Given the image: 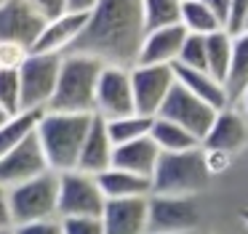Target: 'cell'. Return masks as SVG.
I'll return each instance as SVG.
<instances>
[{"label": "cell", "instance_id": "e575fe53", "mask_svg": "<svg viewBox=\"0 0 248 234\" xmlns=\"http://www.w3.org/2000/svg\"><path fill=\"white\" fill-rule=\"evenodd\" d=\"M27 3L32 5L40 16H43V21L67 14V0H27Z\"/></svg>", "mask_w": 248, "mask_h": 234}, {"label": "cell", "instance_id": "4dcf8cb0", "mask_svg": "<svg viewBox=\"0 0 248 234\" xmlns=\"http://www.w3.org/2000/svg\"><path fill=\"white\" fill-rule=\"evenodd\" d=\"M30 48L22 45V43H11V40H0V69H11L16 72L30 56Z\"/></svg>", "mask_w": 248, "mask_h": 234}, {"label": "cell", "instance_id": "4316f807", "mask_svg": "<svg viewBox=\"0 0 248 234\" xmlns=\"http://www.w3.org/2000/svg\"><path fill=\"white\" fill-rule=\"evenodd\" d=\"M40 115L43 112H19V115H11L0 122V157L6 152H11L22 138H27L35 131Z\"/></svg>", "mask_w": 248, "mask_h": 234}, {"label": "cell", "instance_id": "d6986e66", "mask_svg": "<svg viewBox=\"0 0 248 234\" xmlns=\"http://www.w3.org/2000/svg\"><path fill=\"white\" fill-rule=\"evenodd\" d=\"M157 160H160V149L155 146V141H152L150 136H144V138H136V141L115 146L112 168H120V170H125V173L141 176V178H152Z\"/></svg>", "mask_w": 248, "mask_h": 234}, {"label": "cell", "instance_id": "f6af8a7d", "mask_svg": "<svg viewBox=\"0 0 248 234\" xmlns=\"http://www.w3.org/2000/svg\"><path fill=\"white\" fill-rule=\"evenodd\" d=\"M6 234H11V232H6Z\"/></svg>", "mask_w": 248, "mask_h": 234}, {"label": "cell", "instance_id": "60d3db41", "mask_svg": "<svg viewBox=\"0 0 248 234\" xmlns=\"http://www.w3.org/2000/svg\"><path fill=\"white\" fill-rule=\"evenodd\" d=\"M240 218H243V223H246V226H248V207H246V210L240 213Z\"/></svg>", "mask_w": 248, "mask_h": 234}, {"label": "cell", "instance_id": "7dc6e473", "mask_svg": "<svg viewBox=\"0 0 248 234\" xmlns=\"http://www.w3.org/2000/svg\"><path fill=\"white\" fill-rule=\"evenodd\" d=\"M0 3H3V0H0Z\"/></svg>", "mask_w": 248, "mask_h": 234}, {"label": "cell", "instance_id": "52a82bcc", "mask_svg": "<svg viewBox=\"0 0 248 234\" xmlns=\"http://www.w3.org/2000/svg\"><path fill=\"white\" fill-rule=\"evenodd\" d=\"M104 202L107 200L96 184V176L80 170L59 173V200H56L59 218H99Z\"/></svg>", "mask_w": 248, "mask_h": 234}, {"label": "cell", "instance_id": "44dd1931", "mask_svg": "<svg viewBox=\"0 0 248 234\" xmlns=\"http://www.w3.org/2000/svg\"><path fill=\"white\" fill-rule=\"evenodd\" d=\"M96 184L102 189L104 200H131V197H150L152 184L150 178L125 173L120 168H109L96 176Z\"/></svg>", "mask_w": 248, "mask_h": 234}, {"label": "cell", "instance_id": "5b68a950", "mask_svg": "<svg viewBox=\"0 0 248 234\" xmlns=\"http://www.w3.org/2000/svg\"><path fill=\"white\" fill-rule=\"evenodd\" d=\"M56 200H59V173L46 170L38 178H30L8 189V207H11L14 226L35 221H48L56 216Z\"/></svg>", "mask_w": 248, "mask_h": 234}, {"label": "cell", "instance_id": "b9f144b4", "mask_svg": "<svg viewBox=\"0 0 248 234\" xmlns=\"http://www.w3.org/2000/svg\"><path fill=\"white\" fill-rule=\"evenodd\" d=\"M243 32H248V16H246V27H243Z\"/></svg>", "mask_w": 248, "mask_h": 234}, {"label": "cell", "instance_id": "ac0fdd59", "mask_svg": "<svg viewBox=\"0 0 248 234\" xmlns=\"http://www.w3.org/2000/svg\"><path fill=\"white\" fill-rule=\"evenodd\" d=\"M187 37V32L182 29V24L163 27V29H152L144 35L139 48V58L136 64H155V67H173L182 51V43Z\"/></svg>", "mask_w": 248, "mask_h": 234}, {"label": "cell", "instance_id": "d6a6232c", "mask_svg": "<svg viewBox=\"0 0 248 234\" xmlns=\"http://www.w3.org/2000/svg\"><path fill=\"white\" fill-rule=\"evenodd\" d=\"M246 16H248V0H230V14H227V24L224 29L230 35H237L246 27Z\"/></svg>", "mask_w": 248, "mask_h": 234}, {"label": "cell", "instance_id": "ffe728a7", "mask_svg": "<svg viewBox=\"0 0 248 234\" xmlns=\"http://www.w3.org/2000/svg\"><path fill=\"white\" fill-rule=\"evenodd\" d=\"M173 74H176V83L182 85L184 90H189L192 96H198V99L205 101L208 106H214V109H224V106H230L224 83H219L216 77H211L208 72H203V69L173 67Z\"/></svg>", "mask_w": 248, "mask_h": 234}, {"label": "cell", "instance_id": "9c48e42d", "mask_svg": "<svg viewBox=\"0 0 248 234\" xmlns=\"http://www.w3.org/2000/svg\"><path fill=\"white\" fill-rule=\"evenodd\" d=\"M176 85L173 67H155V64H134L131 67V90H134L136 115L157 117L163 101Z\"/></svg>", "mask_w": 248, "mask_h": 234}, {"label": "cell", "instance_id": "d590c367", "mask_svg": "<svg viewBox=\"0 0 248 234\" xmlns=\"http://www.w3.org/2000/svg\"><path fill=\"white\" fill-rule=\"evenodd\" d=\"M203 160H205V168H208V176L224 173V170L232 165V157H230V154L214 152V149H203Z\"/></svg>", "mask_w": 248, "mask_h": 234}, {"label": "cell", "instance_id": "8fae6325", "mask_svg": "<svg viewBox=\"0 0 248 234\" xmlns=\"http://www.w3.org/2000/svg\"><path fill=\"white\" fill-rule=\"evenodd\" d=\"M216 112L219 109L208 106L205 101H200L198 96H192L189 90H184L182 85L176 83L171 88V93H168V99L163 101L157 117L176 122L184 131L192 133L198 141H203V136L211 131V125H214V120H216Z\"/></svg>", "mask_w": 248, "mask_h": 234}, {"label": "cell", "instance_id": "484cf974", "mask_svg": "<svg viewBox=\"0 0 248 234\" xmlns=\"http://www.w3.org/2000/svg\"><path fill=\"white\" fill-rule=\"evenodd\" d=\"M179 24H182V29L187 32V35H203V37L224 29V27L219 24V19L205 8L200 0H187V3H182Z\"/></svg>", "mask_w": 248, "mask_h": 234}, {"label": "cell", "instance_id": "4fadbf2b", "mask_svg": "<svg viewBox=\"0 0 248 234\" xmlns=\"http://www.w3.org/2000/svg\"><path fill=\"white\" fill-rule=\"evenodd\" d=\"M43 24V16L27 0H3L0 3V40L22 43L32 51Z\"/></svg>", "mask_w": 248, "mask_h": 234}, {"label": "cell", "instance_id": "f35d334b", "mask_svg": "<svg viewBox=\"0 0 248 234\" xmlns=\"http://www.w3.org/2000/svg\"><path fill=\"white\" fill-rule=\"evenodd\" d=\"M96 3H99V0H67V11H70V14L88 16L93 8H96Z\"/></svg>", "mask_w": 248, "mask_h": 234}, {"label": "cell", "instance_id": "1f68e13d", "mask_svg": "<svg viewBox=\"0 0 248 234\" xmlns=\"http://www.w3.org/2000/svg\"><path fill=\"white\" fill-rule=\"evenodd\" d=\"M62 234H104L99 218H59Z\"/></svg>", "mask_w": 248, "mask_h": 234}, {"label": "cell", "instance_id": "3957f363", "mask_svg": "<svg viewBox=\"0 0 248 234\" xmlns=\"http://www.w3.org/2000/svg\"><path fill=\"white\" fill-rule=\"evenodd\" d=\"M104 64L80 53H64L59 64V77L46 112H70V115H93V93Z\"/></svg>", "mask_w": 248, "mask_h": 234}, {"label": "cell", "instance_id": "d4e9b609", "mask_svg": "<svg viewBox=\"0 0 248 234\" xmlns=\"http://www.w3.org/2000/svg\"><path fill=\"white\" fill-rule=\"evenodd\" d=\"M155 117H144V115H125V117H115V120H104L107 125V136L112 141V146H120V144L136 141V138L150 136V128Z\"/></svg>", "mask_w": 248, "mask_h": 234}, {"label": "cell", "instance_id": "7bdbcfd3", "mask_svg": "<svg viewBox=\"0 0 248 234\" xmlns=\"http://www.w3.org/2000/svg\"><path fill=\"white\" fill-rule=\"evenodd\" d=\"M3 120H6V115H3V109H0V122H3Z\"/></svg>", "mask_w": 248, "mask_h": 234}, {"label": "cell", "instance_id": "6da1fadb", "mask_svg": "<svg viewBox=\"0 0 248 234\" xmlns=\"http://www.w3.org/2000/svg\"><path fill=\"white\" fill-rule=\"evenodd\" d=\"M144 35L141 0H99L86 16L83 32L70 53L91 56L104 67L131 69L139 58Z\"/></svg>", "mask_w": 248, "mask_h": 234}, {"label": "cell", "instance_id": "74e56055", "mask_svg": "<svg viewBox=\"0 0 248 234\" xmlns=\"http://www.w3.org/2000/svg\"><path fill=\"white\" fill-rule=\"evenodd\" d=\"M200 3L205 5V8L211 11V14L219 19V24L224 27L227 24V14H230V0H200Z\"/></svg>", "mask_w": 248, "mask_h": 234}, {"label": "cell", "instance_id": "7c38bea8", "mask_svg": "<svg viewBox=\"0 0 248 234\" xmlns=\"http://www.w3.org/2000/svg\"><path fill=\"white\" fill-rule=\"evenodd\" d=\"M46 170H48V162H46V154L40 149L38 138H35V131H32L11 152H6L0 157V186L11 189L16 184H24L30 178L43 176Z\"/></svg>", "mask_w": 248, "mask_h": 234}, {"label": "cell", "instance_id": "7a4b0ae2", "mask_svg": "<svg viewBox=\"0 0 248 234\" xmlns=\"http://www.w3.org/2000/svg\"><path fill=\"white\" fill-rule=\"evenodd\" d=\"M91 120L93 115H70V112H43L40 115L35 125V138L46 154L48 170L54 173L75 170Z\"/></svg>", "mask_w": 248, "mask_h": 234}, {"label": "cell", "instance_id": "ab89813d", "mask_svg": "<svg viewBox=\"0 0 248 234\" xmlns=\"http://www.w3.org/2000/svg\"><path fill=\"white\" fill-rule=\"evenodd\" d=\"M240 112L248 117V88H246V93L240 96Z\"/></svg>", "mask_w": 248, "mask_h": 234}, {"label": "cell", "instance_id": "30bf717a", "mask_svg": "<svg viewBox=\"0 0 248 234\" xmlns=\"http://www.w3.org/2000/svg\"><path fill=\"white\" fill-rule=\"evenodd\" d=\"M134 90H131V69L102 67L93 93V115L102 120L134 115Z\"/></svg>", "mask_w": 248, "mask_h": 234}, {"label": "cell", "instance_id": "5bb4252c", "mask_svg": "<svg viewBox=\"0 0 248 234\" xmlns=\"http://www.w3.org/2000/svg\"><path fill=\"white\" fill-rule=\"evenodd\" d=\"M248 144V117L235 106H224L216 112V120L211 131L203 136L200 149H214V152H224L235 157L240 149Z\"/></svg>", "mask_w": 248, "mask_h": 234}, {"label": "cell", "instance_id": "9a60e30c", "mask_svg": "<svg viewBox=\"0 0 248 234\" xmlns=\"http://www.w3.org/2000/svg\"><path fill=\"white\" fill-rule=\"evenodd\" d=\"M99 221L104 234H147V197L107 200Z\"/></svg>", "mask_w": 248, "mask_h": 234}, {"label": "cell", "instance_id": "7402d4cb", "mask_svg": "<svg viewBox=\"0 0 248 234\" xmlns=\"http://www.w3.org/2000/svg\"><path fill=\"white\" fill-rule=\"evenodd\" d=\"M246 88H248V32H237V35H232V64L224 80L230 106L235 101H240Z\"/></svg>", "mask_w": 248, "mask_h": 234}, {"label": "cell", "instance_id": "83f0119b", "mask_svg": "<svg viewBox=\"0 0 248 234\" xmlns=\"http://www.w3.org/2000/svg\"><path fill=\"white\" fill-rule=\"evenodd\" d=\"M179 14H182L179 0H141V16H144L147 32L179 24Z\"/></svg>", "mask_w": 248, "mask_h": 234}, {"label": "cell", "instance_id": "2e32d148", "mask_svg": "<svg viewBox=\"0 0 248 234\" xmlns=\"http://www.w3.org/2000/svg\"><path fill=\"white\" fill-rule=\"evenodd\" d=\"M86 16L83 14H62L56 19H48L40 29L38 40H35L32 51L35 53H54V56H64L70 53V48L75 45V40L80 37Z\"/></svg>", "mask_w": 248, "mask_h": 234}, {"label": "cell", "instance_id": "603a6c76", "mask_svg": "<svg viewBox=\"0 0 248 234\" xmlns=\"http://www.w3.org/2000/svg\"><path fill=\"white\" fill-rule=\"evenodd\" d=\"M150 138L155 141V146L160 149V154L187 152V149L200 146V141L189 131H184L182 125H176V122H171V120H163V117H155V120H152Z\"/></svg>", "mask_w": 248, "mask_h": 234}, {"label": "cell", "instance_id": "ee69618b", "mask_svg": "<svg viewBox=\"0 0 248 234\" xmlns=\"http://www.w3.org/2000/svg\"><path fill=\"white\" fill-rule=\"evenodd\" d=\"M179 3H187V0H179Z\"/></svg>", "mask_w": 248, "mask_h": 234}, {"label": "cell", "instance_id": "e0dca14e", "mask_svg": "<svg viewBox=\"0 0 248 234\" xmlns=\"http://www.w3.org/2000/svg\"><path fill=\"white\" fill-rule=\"evenodd\" d=\"M112 152H115V146L107 136V125H104L102 117L93 115L91 125H88V133H86V138H83L80 154H78L75 170L88 173V176L104 173V170L112 168Z\"/></svg>", "mask_w": 248, "mask_h": 234}, {"label": "cell", "instance_id": "277c9868", "mask_svg": "<svg viewBox=\"0 0 248 234\" xmlns=\"http://www.w3.org/2000/svg\"><path fill=\"white\" fill-rule=\"evenodd\" d=\"M208 168L203 160V149H187V152H171L160 154L155 165L150 184V194H166V197H192L208 184Z\"/></svg>", "mask_w": 248, "mask_h": 234}, {"label": "cell", "instance_id": "8d00e7d4", "mask_svg": "<svg viewBox=\"0 0 248 234\" xmlns=\"http://www.w3.org/2000/svg\"><path fill=\"white\" fill-rule=\"evenodd\" d=\"M14 229V218H11V207H8V189L0 186V234H6Z\"/></svg>", "mask_w": 248, "mask_h": 234}, {"label": "cell", "instance_id": "cb8c5ba5", "mask_svg": "<svg viewBox=\"0 0 248 234\" xmlns=\"http://www.w3.org/2000/svg\"><path fill=\"white\" fill-rule=\"evenodd\" d=\"M232 64V35L227 29H219L214 35H205V72L216 77L219 83L227 80Z\"/></svg>", "mask_w": 248, "mask_h": 234}, {"label": "cell", "instance_id": "bcb514c9", "mask_svg": "<svg viewBox=\"0 0 248 234\" xmlns=\"http://www.w3.org/2000/svg\"><path fill=\"white\" fill-rule=\"evenodd\" d=\"M192 234H198V232H192Z\"/></svg>", "mask_w": 248, "mask_h": 234}, {"label": "cell", "instance_id": "f546056e", "mask_svg": "<svg viewBox=\"0 0 248 234\" xmlns=\"http://www.w3.org/2000/svg\"><path fill=\"white\" fill-rule=\"evenodd\" d=\"M173 67H187V69H203L205 72V37L203 35H187L182 43V51Z\"/></svg>", "mask_w": 248, "mask_h": 234}, {"label": "cell", "instance_id": "f1b7e54d", "mask_svg": "<svg viewBox=\"0 0 248 234\" xmlns=\"http://www.w3.org/2000/svg\"><path fill=\"white\" fill-rule=\"evenodd\" d=\"M0 109L11 117L22 112V93H19V74L11 69H0Z\"/></svg>", "mask_w": 248, "mask_h": 234}, {"label": "cell", "instance_id": "836d02e7", "mask_svg": "<svg viewBox=\"0 0 248 234\" xmlns=\"http://www.w3.org/2000/svg\"><path fill=\"white\" fill-rule=\"evenodd\" d=\"M11 234H62V221L59 218H48V221L22 223V226H14Z\"/></svg>", "mask_w": 248, "mask_h": 234}, {"label": "cell", "instance_id": "8992f818", "mask_svg": "<svg viewBox=\"0 0 248 234\" xmlns=\"http://www.w3.org/2000/svg\"><path fill=\"white\" fill-rule=\"evenodd\" d=\"M62 56L54 53H30L27 61L16 69L19 93H22V112H46L59 77Z\"/></svg>", "mask_w": 248, "mask_h": 234}, {"label": "cell", "instance_id": "ba28073f", "mask_svg": "<svg viewBox=\"0 0 248 234\" xmlns=\"http://www.w3.org/2000/svg\"><path fill=\"white\" fill-rule=\"evenodd\" d=\"M200 213L192 197H147V234H192Z\"/></svg>", "mask_w": 248, "mask_h": 234}]
</instances>
